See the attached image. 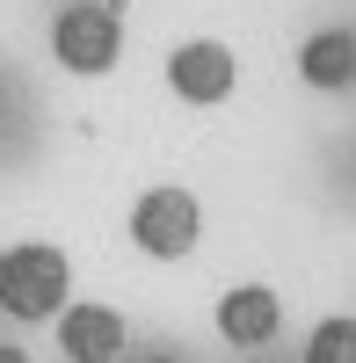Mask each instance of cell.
Instances as JSON below:
<instances>
[{"label":"cell","mask_w":356,"mask_h":363,"mask_svg":"<svg viewBox=\"0 0 356 363\" xmlns=\"http://www.w3.org/2000/svg\"><path fill=\"white\" fill-rule=\"evenodd\" d=\"M0 87H8V73H0Z\"/></svg>","instance_id":"obj_10"},{"label":"cell","mask_w":356,"mask_h":363,"mask_svg":"<svg viewBox=\"0 0 356 363\" xmlns=\"http://www.w3.org/2000/svg\"><path fill=\"white\" fill-rule=\"evenodd\" d=\"M204 240V203L182 189V182H153L131 203V247L145 262H189Z\"/></svg>","instance_id":"obj_3"},{"label":"cell","mask_w":356,"mask_h":363,"mask_svg":"<svg viewBox=\"0 0 356 363\" xmlns=\"http://www.w3.org/2000/svg\"><path fill=\"white\" fill-rule=\"evenodd\" d=\"M306 363H356V313H335L306 335Z\"/></svg>","instance_id":"obj_8"},{"label":"cell","mask_w":356,"mask_h":363,"mask_svg":"<svg viewBox=\"0 0 356 363\" xmlns=\"http://www.w3.org/2000/svg\"><path fill=\"white\" fill-rule=\"evenodd\" d=\"M211 327H218L226 349H269L277 327H284V298H277L269 284H233V291L218 298Z\"/></svg>","instance_id":"obj_5"},{"label":"cell","mask_w":356,"mask_h":363,"mask_svg":"<svg viewBox=\"0 0 356 363\" xmlns=\"http://www.w3.org/2000/svg\"><path fill=\"white\" fill-rule=\"evenodd\" d=\"M51 58H58V73H73V80L116 73V58H124V15H116L109 0H66V8L51 15Z\"/></svg>","instance_id":"obj_2"},{"label":"cell","mask_w":356,"mask_h":363,"mask_svg":"<svg viewBox=\"0 0 356 363\" xmlns=\"http://www.w3.org/2000/svg\"><path fill=\"white\" fill-rule=\"evenodd\" d=\"M0 363H29V349H15V342H0Z\"/></svg>","instance_id":"obj_9"},{"label":"cell","mask_w":356,"mask_h":363,"mask_svg":"<svg viewBox=\"0 0 356 363\" xmlns=\"http://www.w3.org/2000/svg\"><path fill=\"white\" fill-rule=\"evenodd\" d=\"M73 306V262L51 240H22V247H0V313L22 327H44Z\"/></svg>","instance_id":"obj_1"},{"label":"cell","mask_w":356,"mask_h":363,"mask_svg":"<svg viewBox=\"0 0 356 363\" xmlns=\"http://www.w3.org/2000/svg\"><path fill=\"white\" fill-rule=\"evenodd\" d=\"M299 80L320 87V95L356 87V29H313V37L299 44Z\"/></svg>","instance_id":"obj_7"},{"label":"cell","mask_w":356,"mask_h":363,"mask_svg":"<svg viewBox=\"0 0 356 363\" xmlns=\"http://www.w3.org/2000/svg\"><path fill=\"white\" fill-rule=\"evenodd\" d=\"M167 87L189 109H218V102H233V87H240V58L218 37H182L167 51Z\"/></svg>","instance_id":"obj_4"},{"label":"cell","mask_w":356,"mask_h":363,"mask_svg":"<svg viewBox=\"0 0 356 363\" xmlns=\"http://www.w3.org/2000/svg\"><path fill=\"white\" fill-rule=\"evenodd\" d=\"M51 327H58V356L66 363H116L131 349V327L116 306H66Z\"/></svg>","instance_id":"obj_6"}]
</instances>
